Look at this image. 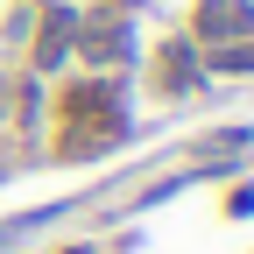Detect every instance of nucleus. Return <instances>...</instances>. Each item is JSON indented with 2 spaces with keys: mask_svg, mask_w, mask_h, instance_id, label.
Returning <instances> with one entry per match:
<instances>
[{
  "mask_svg": "<svg viewBox=\"0 0 254 254\" xmlns=\"http://www.w3.org/2000/svg\"><path fill=\"white\" fill-rule=\"evenodd\" d=\"M254 36V0H198V43H240Z\"/></svg>",
  "mask_w": 254,
  "mask_h": 254,
  "instance_id": "nucleus-1",
  "label": "nucleus"
},
{
  "mask_svg": "<svg viewBox=\"0 0 254 254\" xmlns=\"http://www.w3.org/2000/svg\"><path fill=\"white\" fill-rule=\"evenodd\" d=\"M71 43H78V14H71V7H50L43 36H36V64H43V71H50V64H64V57H71Z\"/></svg>",
  "mask_w": 254,
  "mask_h": 254,
  "instance_id": "nucleus-2",
  "label": "nucleus"
},
{
  "mask_svg": "<svg viewBox=\"0 0 254 254\" xmlns=\"http://www.w3.org/2000/svg\"><path fill=\"white\" fill-rule=\"evenodd\" d=\"M212 64H219V71H254V43H219Z\"/></svg>",
  "mask_w": 254,
  "mask_h": 254,
  "instance_id": "nucleus-5",
  "label": "nucleus"
},
{
  "mask_svg": "<svg viewBox=\"0 0 254 254\" xmlns=\"http://www.w3.org/2000/svg\"><path fill=\"white\" fill-rule=\"evenodd\" d=\"M155 78H163L170 92H190V85H198V50H190V43H170L163 64H155Z\"/></svg>",
  "mask_w": 254,
  "mask_h": 254,
  "instance_id": "nucleus-4",
  "label": "nucleus"
},
{
  "mask_svg": "<svg viewBox=\"0 0 254 254\" xmlns=\"http://www.w3.org/2000/svg\"><path fill=\"white\" fill-rule=\"evenodd\" d=\"M71 50H85L92 64H120L127 57V36H120V21H92V28H78Z\"/></svg>",
  "mask_w": 254,
  "mask_h": 254,
  "instance_id": "nucleus-3",
  "label": "nucleus"
}]
</instances>
